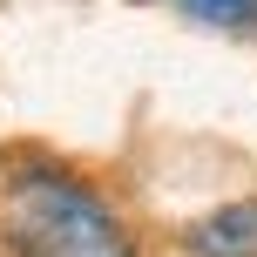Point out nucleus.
<instances>
[{
    "label": "nucleus",
    "mask_w": 257,
    "mask_h": 257,
    "mask_svg": "<svg viewBox=\"0 0 257 257\" xmlns=\"http://www.w3.org/2000/svg\"><path fill=\"white\" fill-rule=\"evenodd\" d=\"M0 244L14 257H136L122 210L54 163H21L0 176Z\"/></svg>",
    "instance_id": "1"
},
{
    "label": "nucleus",
    "mask_w": 257,
    "mask_h": 257,
    "mask_svg": "<svg viewBox=\"0 0 257 257\" xmlns=\"http://www.w3.org/2000/svg\"><path fill=\"white\" fill-rule=\"evenodd\" d=\"M183 250L190 257H257V196H237V203L196 217L183 230Z\"/></svg>",
    "instance_id": "2"
},
{
    "label": "nucleus",
    "mask_w": 257,
    "mask_h": 257,
    "mask_svg": "<svg viewBox=\"0 0 257 257\" xmlns=\"http://www.w3.org/2000/svg\"><path fill=\"white\" fill-rule=\"evenodd\" d=\"M176 14H190V21H203V27H223V34L257 27V0H176Z\"/></svg>",
    "instance_id": "3"
}]
</instances>
